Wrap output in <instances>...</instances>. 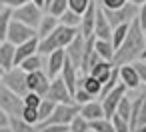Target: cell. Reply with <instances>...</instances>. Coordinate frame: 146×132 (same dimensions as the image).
Instances as JSON below:
<instances>
[{"instance_id":"cell-1","label":"cell","mask_w":146,"mask_h":132,"mask_svg":"<svg viewBox=\"0 0 146 132\" xmlns=\"http://www.w3.org/2000/svg\"><path fill=\"white\" fill-rule=\"evenodd\" d=\"M146 48V38H144V28L138 20V16L132 20L130 24V30H128V36L126 40L122 42V46L116 50L114 54V64L116 66H122V64H128V62H134L140 58L142 50Z\"/></svg>"},{"instance_id":"cell-2","label":"cell","mask_w":146,"mask_h":132,"mask_svg":"<svg viewBox=\"0 0 146 132\" xmlns=\"http://www.w3.org/2000/svg\"><path fill=\"white\" fill-rule=\"evenodd\" d=\"M80 32V28H74V26H66V24H60L54 32H50L46 38L40 40V46H38V52L48 56L50 52L58 50V48H68V44L76 38V34Z\"/></svg>"},{"instance_id":"cell-3","label":"cell","mask_w":146,"mask_h":132,"mask_svg":"<svg viewBox=\"0 0 146 132\" xmlns=\"http://www.w3.org/2000/svg\"><path fill=\"white\" fill-rule=\"evenodd\" d=\"M24 106L26 104L20 94H16L4 84H0V110H6L10 116H22Z\"/></svg>"},{"instance_id":"cell-4","label":"cell","mask_w":146,"mask_h":132,"mask_svg":"<svg viewBox=\"0 0 146 132\" xmlns=\"http://www.w3.org/2000/svg\"><path fill=\"white\" fill-rule=\"evenodd\" d=\"M2 84L8 86L10 90H14L16 94L24 96L28 92V72L20 66H14L8 72H2Z\"/></svg>"},{"instance_id":"cell-5","label":"cell","mask_w":146,"mask_h":132,"mask_svg":"<svg viewBox=\"0 0 146 132\" xmlns=\"http://www.w3.org/2000/svg\"><path fill=\"white\" fill-rule=\"evenodd\" d=\"M102 8H104V6H102ZM104 12H106V16H108V20H110L112 28H116V26H120V24H124V22H132V20L138 16L140 6L128 2V4H124L122 8H114V10H112V8H104Z\"/></svg>"},{"instance_id":"cell-6","label":"cell","mask_w":146,"mask_h":132,"mask_svg":"<svg viewBox=\"0 0 146 132\" xmlns=\"http://www.w3.org/2000/svg\"><path fill=\"white\" fill-rule=\"evenodd\" d=\"M44 98H50V100H54L56 104H76V102H74V94H72V90L66 86V82H64L62 76L52 78L50 90H48V94H46Z\"/></svg>"},{"instance_id":"cell-7","label":"cell","mask_w":146,"mask_h":132,"mask_svg":"<svg viewBox=\"0 0 146 132\" xmlns=\"http://www.w3.org/2000/svg\"><path fill=\"white\" fill-rule=\"evenodd\" d=\"M76 114H80V104H56L52 116L46 118L44 122H40L38 126H46V124H70Z\"/></svg>"},{"instance_id":"cell-8","label":"cell","mask_w":146,"mask_h":132,"mask_svg":"<svg viewBox=\"0 0 146 132\" xmlns=\"http://www.w3.org/2000/svg\"><path fill=\"white\" fill-rule=\"evenodd\" d=\"M34 36H38V30L36 28H32V26H28V24H24V22H20V20H12V24H10V28H8V34H6V40H10L12 44H24V42H28L30 38H34Z\"/></svg>"},{"instance_id":"cell-9","label":"cell","mask_w":146,"mask_h":132,"mask_svg":"<svg viewBox=\"0 0 146 132\" xmlns=\"http://www.w3.org/2000/svg\"><path fill=\"white\" fill-rule=\"evenodd\" d=\"M14 18L20 20V22H24V24H28V26H32V28H38V24L42 20V8L36 6L30 0V2L14 8Z\"/></svg>"},{"instance_id":"cell-10","label":"cell","mask_w":146,"mask_h":132,"mask_svg":"<svg viewBox=\"0 0 146 132\" xmlns=\"http://www.w3.org/2000/svg\"><path fill=\"white\" fill-rule=\"evenodd\" d=\"M126 90H128V86H126L124 82H120L116 88H112L108 94H104V96L100 98V100H102V106H104V112H106V118H112V116L116 114L120 100L126 96Z\"/></svg>"},{"instance_id":"cell-11","label":"cell","mask_w":146,"mask_h":132,"mask_svg":"<svg viewBox=\"0 0 146 132\" xmlns=\"http://www.w3.org/2000/svg\"><path fill=\"white\" fill-rule=\"evenodd\" d=\"M50 82L52 78L48 76L46 70H34V72H28V90H34L38 92L40 96H46L48 90H50Z\"/></svg>"},{"instance_id":"cell-12","label":"cell","mask_w":146,"mask_h":132,"mask_svg":"<svg viewBox=\"0 0 146 132\" xmlns=\"http://www.w3.org/2000/svg\"><path fill=\"white\" fill-rule=\"evenodd\" d=\"M64 62H66V48H58L54 52H50L46 56V66L44 70L48 72L50 78H56L62 74V68H64Z\"/></svg>"},{"instance_id":"cell-13","label":"cell","mask_w":146,"mask_h":132,"mask_svg":"<svg viewBox=\"0 0 146 132\" xmlns=\"http://www.w3.org/2000/svg\"><path fill=\"white\" fill-rule=\"evenodd\" d=\"M84 50H86V36L82 34V32H78L76 34V38L68 44V48H66V56L80 68L82 66V58H84Z\"/></svg>"},{"instance_id":"cell-14","label":"cell","mask_w":146,"mask_h":132,"mask_svg":"<svg viewBox=\"0 0 146 132\" xmlns=\"http://www.w3.org/2000/svg\"><path fill=\"white\" fill-rule=\"evenodd\" d=\"M112 32H114V28H112V24H110L106 12H104L102 4H100V6H98V14H96L94 36H96V38H102V40H112Z\"/></svg>"},{"instance_id":"cell-15","label":"cell","mask_w":146,"mask_h":132,"mask_svg":"<svg viewBox=\"0 0 146 132\" xmlns=\"http://www.w3.org/2000/svg\"><path fill=\"white\" fill-rule=\"evenodd\" d=\"M14 58H16V44H12L10 40H2V44H0V68H2V72H8L16 66Z\"/></svg>"},{"instance_id":"cell-16","label":"cell","mask_w":146,"mask_h":132,"mask_svg":"<svg viewBox=\"0 0 146 132\" xmlns=\"http://www.w3.org/2000/svg\"><path fill=\"white\" fill-rule=\"evenodd\" d=\"M38 46H40V38H38V36L30 38V40L24 42V44H18V46H16V58H14V64L20 66L26 58L38 54Z\"/></svg>"},{"instance_id":"cell-17","label":"cell","mask_w":146,"mask_h":132,"mask_svg":"<svg viewBox=\"0 0 146 132\" xmlns=\"http://www.w3.org/2000/svg\"><path fill=\"white\" fill-rule=\"evenodd\" d=\"M118 68H120V80L128 86V90H136L142 84V78H140V74H138V70H136V66L132 62L122 64Z\"/></svg>"},{"instance_id":"cell-18","label":"cell","mask_w":146,"mask_h":132,"mask_svg":"<svg viewBox=\"0 0 146 132\" xmlns=\"http://www.w3.org/2000/svg\"><path fill=\"white\" fill-rule=\"evenodd\" d=\"M96 14H98V4L96 0H92L88 10L82 14V24H80V32L88 38V36H94V26H96Z\"/></svg>"},{"instance_id":"cell-19","label":"cell","mask_w":146,"mask_h":132,"mask_svg":"<svg viewBox=\"0 0 146 132\" xmlns=\"http://www.w3.org/2000/svg\"><path fill=\"white\" fill-rule=\"evenodd\" d=\"M80 114L84 118H88L90 122L92 120H98V118H106V112H104V106H102V100H90L86 104L80 106Z\"/></svg>"},{"instance_id":"cell-20","label":"cell","mask_w":146,"mask_h":132,"mask_svg":"<svg viewBox=\"0 0 146 132\" xmlns=\"http://www.w3.org/2000/svg\"><path fill=\"white\" fill-rule=\"evenodd\" d=\"M60 26V18L58 16H54V14H50V12H46L44 16H42V20H40V24H38V38L42 40V38H46L50 32H54L56 28Z\"/></svg>"},{"instance_id":"cell-21","label":"cell","mask_w":146,"mask_h":132,"mask_svg":"<svg viewBox=\"0 0 146 132\" xmlns=\"http://www.w3.org/2000/svg\"><path fill=\"white\" fill-rule=\"evenodd\" d=\"M114 68H116V64L112 62V60H100V62H96L94 66H92V70L88 72V74H92V76H96L100 82H106L110 76H112V72H114Z\"/></svg>"},{"instance_id":"cell-22","label":"cell","mask_w":146,"mask_h":132,"mask_svg":"<svg viewBox=\"0 0 146 132\" xmlns=\"http://www.w3.org/2000/svg\"><path fill=\"white\" fill-rule=\"evenodd\" d=\"M86 88L90 94H94L96 98H100V92H102V86H104V82H100L96 76H92V74H80V78H78V88Z\"/></svg>"},{"instance_id":"cell-23","label":"cell","mask_w":146,"mask_h":132,"mask_svg":"<svg viewBox=\"0 0 146 132\" xmlns=\"http://www.w3.org/2000/svg\"><path fill=\"white\" fill-rule=\"evenodd\" d=\"M94 48H96V52H98V54H100L104 60H112V62H114L116 48H114L112 40H102V38H96V42H94Z\"/></svg>"},{"instance_id":"cell-24","label":"cell","mask_w":146,"mask_h":132,"mask_svg":"<svg viewBox=\"0 0 146 132\" xmlns=\"http://www.w3.org/2000/svg\"><path fill=\"white\" fill-rule=\"evenodd\" d=\"M12 20H14V8L2 6V12H0V38L2 40H6V34H8Z\"/></svg>"},{"instance_id":"cell-25","label":"cell","mask_w":146,"mask_h":132,"mask_svg":"<svg viewBox=\"0 0 146 132\" xmlns=\"http://www.w3.org/2000/svg\"><path fill=\"white\" fill-rule=\"evenodd\" d=\"M10 128H12L14 132H40L36 124L26 122L22 116H12V118H10Z\"/></svg>"},{"instance_id":"cell-26","label":"cell","mask_w":146,"mask_h":132,"mask_svg":"<svg viewBox=\"0 0 146 132\" xmlns=\"http://www.w3.org/2000/svg\"><path fill=\"white\" fill-rule=\"evenodd\" d=\"M130 24H132V22H124V24H120V26L114 28V32H112V44H114L116 50H118V48L122 46V42L126 40L128 30H130Z\"/></svg>"},{"instance_id":"cell-27","label":"cell","mask_w":146,"mask_h":132,"mask_svg":"<svg viewBox=\"0 0 146 132\" xmlns=\"http://www.w3.org/2000/svg\"><path fill=\"white\" fill-rule=\"evenodd\" d=\"M60 24H66V26H74V28H80L82 24V14H78L76 10L68 8L62 16H60Z\"/></svg>"},{"instance_id":"cell-28","label":"cell","mask_w":146,"mask_h":132,"mask_svg":"<svg viewBox=\"0 0 146 132\" xmlns=\"http://www.w3.org/2000/svg\"><path fill=\"white\" fill-rule=\"evenodd\" d=\"M90 128H92L94 132H116L112 118H98V120H92V122H90Z\"/></svg>"},{"instance_id":"cell-29","label":"cell","mask_w":146,"mask_h":132,"mask_svg":"<svg viewBox=\"0 0 146 132\" xmlns=\"http://www.w3.org/2000/svg\"><path fill=\"white\" fill-rule=\"evenodd\" d=\"M70 130H74V132H90L92 130L90 128V120L84 118L82 114H76L74 120L70 122Z\"/></svg>"},{"instance_id":"cell-30","label":"cell","mask_w":146,"mask_h":132,"mask_svg":"<svg viewBox=\"0 0 146 132\" xmlns=\"http://www.w3.org/2000/svg\"><path fill=\"white\" fill-rule=\"evenodd\" d=\"M68 8H70V2H68V0H52V4L46 8V12H50V14H54V16L60 18Z\"/></svg>"},{"instance_id":"cell-31","label":"cell","mask_w":146,"mask_h":132,"mask_svg":"<svg viewBox=\"0 0 146 132\" xmlns=\"http://www.w3.org/2000/svg\"><path fill=\"white\" fill-rule=\"evenodd\" d=\"M54 108H56V102H54V100H50V98H44V100H42V104L38 106L40 122H44L46 118H50V116H52V112H54Z\"/></svg>"},{"instance_id":"cell-32","label":"cell","mask_w":146,"mask_h":132,"mask_svg":"<svg viewBox=\"0 0 146 132\" xmlns=\"http://www.w3.org/2000/svg\"><path fill=\"white\" fill-rule=\"evenodd\" d=\"M44 64H42V58H40V52L38 54H34V56H30V58H26L22 64H20V68H24L26 72H34V70H40Z\"/></svg>"},{"instance_id":"cell-33","label":"cell","mask_w":146,"mask_h":132,"mask_svg":"<svg viewBox=\"0 0 146 132\" xmlns=\"http://www.w3.org/2000/svg\"><path fill=\"white\" fill-rule=\"evenodd\" d=\"M116 114H118V116H122V118H126V120L130 122V116H132V100H128V98L124 96V98L120 100V104H118Z\"/></svg>"},{"instance_id":"cell-34","label":"cell","mask_w":146,"mask_h":132,"mask_svg":"<svg viewBox=\"0 0 146 132\" xmlns=\"http://www.w3.org/2000/svg\"><path fill=\"white\" fill-rule=\"evenodd\" d=\"M22 118L30 124H40V114H38V108L34 106H24V112H22Z\"/></svg>"},{"instance_id":"cell-35","label":"cell","mask_w":146,"mask_h":132,"mask_svg":"<svg viewBox=\"0 0 146 132\" xmlns=\"http://www.w3.org/2000/svg\"><path fill=\"white\" fill-rule=\"evenodd\" d=\"M94 98H96V96H94V94H90V92H88L86 88H82V86H80V88H76V92H74V102H76V104H80V106H82V104H86V102H90V100H94Z\"/></svg>"},{"instance_id":"cell-36","label":"cell","mask_w":146,"mask_h":132,"mask_svg":"<svg viewBox=\"0 0 146 132\" xmlns=\"http://www.w3.org/2000/svg\"><path fill=\"white\" fill-rule=\"evenodd\" d=\"M22 98H24V104H26V106H34V108H38V106L42 104V100H44V96H40V94L34 92V90H28Z\"/></svg>"},{"instance_id":"cell-37","label":"cell","mask_w":146,"mask_h":132,"mask_svg":"<svg viewBox=\"0 0 146 132\" xmlns=\"http://www.w3.org/2000/svg\"><path fill=\"white\" fill-rule=\"evenodd\" d=\"M112 122H114L116 132H134V130H132V126H130V122H128L126 118L118 116V114H114V116H112Z\"/></svg>"},{"instance_id":"cell-38","label":"cell","mask_w":146,"mask_h":132,"mask_svg":"<svg viewBox=\"0 0 146 132\" xmlns=\"http://www.w3.org/2000/svg\"><path fill=\"white\" fill-rule=\"evenodd\" d=\"M68 2H70V8L72 10H76L78 14H84L88 10V6H90L92 0H68Z\"/></svg>"},{"instance_id":"cell-39","label":"cell","mask_w":146,"mask_h":132,"mask_svg":"<svg viewBox=\"0 0 146 132\" xmlns=\"http://www.w3.org/2000/svg\"><path fill=\"white\" fill-rule=\"evenodd\" d=\"M40 132H68L70 124H46V126H38Z\"/></svg>"},{"instance_id":"cell-40","label":"cell","mask_w":146,"mask_h":132,"mask_svg":"<svg viewBox=\"0 0 146 132\" xmlns=\"http://www.w3.org/2000/svg\"><path fill=\"white\" fill-rule=\"evenodd\" d=\"M100 4L104 6V8H122L124 4H128V0H100Z\"/></svg>"},{"instance_id":"cell-41","label":"cell","mask_w":146,"mask_h":132,"mask_svg":"<svg viewBox=\"0 0 146 132\" xmlns=\"http://www.w3.org/2000/svg\"><path fill=\"white\" fill-rule=\"evenodd\" d=\"M132 64L136 66V70H138V74H140V78H142V84L146 86V62H144V60H134Z\"/></svg>"},{"instance_id":"cell-42","label":"cell","mask_w":146,"mask_h":132,"mask_svg":"<svg viewBox=\"0 0 146 132\" xmlns=\"http://www.w3.org/2000/svg\"><path fill=\"white\" fill-rule=\"evenodd\" d=\"M0 2H2V6L18 8V6H22V4H26V2H30V0H0Z\"/></svg>"},{"instance_id":"cell-43","label":"cell","mask_w":146,"mask_h":132,"mask_svg":"<svg viewBox=\"0 0 146 132\" xmlns=\"http://www.w3.org/2000/svg\"><path fill=\"white\" fill-rule=\"evenodd\" d=\"M138 20H140V24H142V28L146 30V2L140 6V12H138Z\"/></svg>"},{"instance_id":"cell-44","label":"cell","mask_w":146,"mask_h":132,"mask_svg":"<svg viewBox=\"0 0 146 132\" xmlns=\"http://www.w3.org/2000/svg\"><path fill=\"white\" fill-rule=\"evenodd\" d=\"M32 2H34V4H36V6H40V8H42V10H44V8H46V0H32Z\"/></svg>"},{"instance_id":"cell-45","label":"cell","mask_w":146,"mask_h":132,"mask_svg":"<svg viewBox=\"0 0 146 132\" xmlns=\"http://www.w3.org/2000/svg\"><path fill=\"white\" fill-rule=\"evenodd\" d=\"M128 2H132V4H136V6H142L146 0H128Z\"/></svg>"},{"instance_id":"cell-46","label":"cell","mask_w":146,"mask_h":132,"mask_svg":"<svg viewBox=\"0 0 146 132\" xmlns=\"http://www.w3.org/2000/svg\"><path fill=\"white\" fill-rule=\"evenodd\" d=\"M138 60H146V48L142 50V54H140V58H138Z\"/></svg>"},{"instance_id":"cell-47","label":"cell","mask_w":146,"mask_h":132,"mask_svg":"<svg viewBox=\"0 0 146 132\" xmlns=\"http://www.w3.org/2000/svg\"><path fill=\"white\" fill-rule=\"evenodd\" d=\"M136 132H146V124H142L140 128H136Z\"/></svg>"},{"instance_id":"cell-48","label":"cell","mask_w":146,"mask_h":132,"mask_svg":"<svg viewBox=\"0 0 146 132\" xmlns=\"http://www.w3.org/2000/svg\"><path fill=\"white\" fill-rule=\"evenodd\" d=\"M50 4H52V0H46V8H48V6H50Z\"/></svg>"},{"instance_id":"cell-49","label":"cell","mask_w":146,"mask_h":132,"mask_svg":"<svg viewBox=\"0 0 146 132\" xmlns=\"http://www.w3.org/2000/svg\"><path fill=\"white\" fill-rule=\"evenodd\" d=\"M144 38H146V30H144Z\"/></svg>"},{"instance_id":"cell-50","label":"cell","mask_w":146,"mask_h":132,"mask_svg":"<svg viewBox=\"0 0 146 132\" xmlns=\"http://www.w3.org/2000/svg\"><path fill=\"white\" fill-rule=\"evenodd\" d=\"M68 132H74V130H68Z\"/></svg>"},{"instance_id":"cell-51","label":"cell","mask_w":146,"mask_h":132,"mask_svg":"<svg viewBox=\"0 0 146 132\" xmlns=\"http://www.w3.org/2000/svg\"><path fill=\"white\" fill-rule=\"evenodd\" d=\"M90 132H94V130H90Z\"/></svg>"}]
</instances>
